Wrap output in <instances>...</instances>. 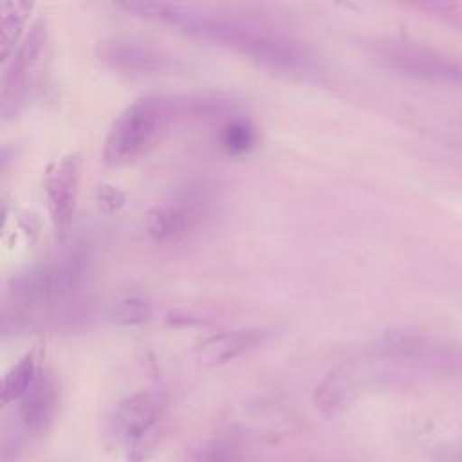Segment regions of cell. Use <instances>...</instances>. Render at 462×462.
Masks as SVG:
<instances>
[{
    "instance_id": "obj_1",
    "label": "cell",
    "mask_w": 462,
    "mask_h": 462,
    "mask_svg": "<svg viewBox=\"0 0 462 462\" xmlns=\"http://www.w3.org/2000/svg\"><path fill=\"white\" fill-rule=\"evenodd\" d=\"M117 7L170 27L199 40L231 49L269 69L296 72L305 70L309 54L287 32L251 16L204 11L171 2H123Z\"/></svg>"
},
{
    "instance_id": "obj_11",
    "label": "cell",
    "mask_w": 462,
    "mask_h": 462,
    "mask_svg": "<svg viewBox=\"0 0 462 462\" xmlns=\"http://www.w3.org/2000/svg\"><path fill=\"white\" fill-rule=\"evenodd\" d=\"M357 377L352 368L328 372L314 390V406L327 419L336 420L346 413L357 397Z\"/></svg>"
},
{
    "instance_id": "obj_2",
    "label": "cell",
    "mask_w": 462,
    "mask_h": 462,
    "mask_svg": "<svg viewBox=\"0 0 462 462\" xmlns=\"http://www.w3.org/2000/svg\"><path fill=\"white\" fill-rule=\"evenodd\" d=\"M177 112V101L161 94L143 96L130 103L106 132L103 143L105 162L125 166L139 159L161 141Z\"/></svg>"
},
{
    "instance_id": "obj_3",
    "label": "cell",
    "mask_w": 462,
    "mask_h": 462,
    "mask_svg": "<svg viewBox=\"0 0 462 462\" xmlns=\"http://www.w3.org/2000/svg\"><path fill=\"white\" fill-rule=\"evenodd\" d=\"M370 54L386 69L431 81L462 85V60L415 42L383 38L368 43Z\"/></svg>"
},
{
    "instance_id": "obj_12",
    "label": "cell",
    "mask_w": 462,
    "mask_h": 462,
    "mask_svg": "<svg viewBox=\"0 0 462 462\" xmlns=\"http://www.w3.org/2000/svg\"><path fill=\"white\" fill-rule=\"evenodd\" d=\"M267 334L269 332L260 327L226 330L206 339L199 346V356L206 365H224L258 346Z\"/></svg>"
},
{
    "instance_id": "obj_17",
    "label": "cell",
    "mask_w": 462,
    "mask_h": 462,
    "mask_svg": "<svg viewBox=\"0 0 462 462\" xmlns=\"http://www.w3.org/2000/svg\"><path fill=\"white\" fill-rule=\"evenodd\" d=\"M197 462H242L240 449L231 440H217L209 444Z\"/></svg>"
},
{
    "instance_id": "obj_13",
    "label": "cell",
    "mask_w": 462,
    "mask_h": 462,
    "mask_svg": "<svg viewBox=\"0 0 462 462\" xmlns=\"http://www.w3.org/2000/svg\"><path fill=\"white\" fill-rule=\"evenodd\" d=\"M32 2H4L2 4V60L4 63L13 56L23 40V27L32 13ZM25 36V34H23Z\"/></svg>"
},
{
    "instance_id": "obj_8",
    "label": "cell",
    "mask_w": 462,
    "mask_h": 462,
    "mask_svg": "<svg viewBox=\"0 0 462 462\" xmlns=\"http://www.w3.org/2000/svg\"><path fill=\"white\" fill-rule=\"evenodd\" d=\"M96 58L123 74H159L171 69V56L152 42L134 36H106L96 43Z\"/></svg>"
},
{
    "instance_id": "obj_5",
    "label": "cell",
    "mask_w": 462,
    "mask_h": 462,
    "mask_svg": "<svg viewBox=\"0 0 462 462\" xmlns=\"http://www.w3.org/2000/svg\"><path fill=\"white\" fill-rule=\"evenodd\" d=\"M47 45V20L45 16H38L23 40L13 52V56L4 63L2 74V119L7 121L14 114H18L23 105L27 83L34 74L36 65L42 60V54Z\"/></svg>"
},
{
    "instance_id": "obj_7",
    "label": "cell",
    "mask_w": 462,
    "mask_h": 462,
    "mask_svg": "<svg viewBox=\"0 0 462 462\" xmlns=\"http://www.w3.org/2000/svg\"><path fill=\"white\" fill-rule=\"evenodd\" d=\"M81 170V155L78 152H70L65 153L61 159L54 161L45 173L43 189L47 199L49 218L60 238H65L72 226L79 195Z\"/></svg>"
},
{
    "instance_id": "obj_19",
    "label": "cell",
    "mask_w": 462,
    "mask_h": 462,
    "mask_svg": "<svg viewBox=\"0 0 462 462\" xmlns=\"http://www.w3.org/2000/svg\"><path fill=\"white\" fill-rule=\"evenodd\" d=\"M448 457H449L453 462H462V446H460V448H455V451H451Z\"/></svg>"
},
{
    "instance_id": "obj_10",
    "label": "cell",
    "mask_w": 462,
    "mask_h": 462,
    "mask_svg": "<svg viewBox=\"0 0 462 462\" xmlns=\"http://www.w3.org/2000/svg\"><path fill=\"white\" fill-rule=\"evenodd\" d=\"M60 406V383L56 375L40 368L36 379L18 401V417L25 431L32 437H45L52 428Z\"/></svg>"
},
{
    "instance_id": "obj_4",
    "label": "cell",
    "mask_w": 462,
    "mask_h": 462,
    "mask_svg": "<svg viewBox=\"0 0 462 462\" xmlns=\"http://www.w3.org/2000/svg\"><path fill=\"white\" fill-rule=\"evenodd\" d=\"M381 350L399 361H406L435 372L462 370V346L419 327H395L381 336Z\"/></svg>"
},
{
    "instance_id": "obj_18",
    "label": "cell",
    "mask_w": 462,
    "mask_h": 462,
    "mask_svg": "<svg viewBox=\"0 0 462 462\" xmlns=\"http://www.w3.org/2000/svg\"><path fill=\"white\" fill-rule=\"evenodd\" d=\"M96 197H97V204L103 211L112 213L116 209H119L125 204V195L121 189H117L112 184H101L96 189Z\"/></svg>"
},
{
    "instance_id": "obj_6",
    "label": "cell",
    "mask_w": 462,
    "mask_h": 462,
    "mask_svg": "<svg viewBox=\"0 0 462 462\" xmlns=\"http://www.w3.org/2000/svg\"><path fill=\"white\" fill-rule=\"evenodd\" d=\"M209 209L206 188L191 186L170 202L157 204L144 217L146 235L159 244L175 242L195 229Z\"/></svg>"
},
{
    "instance_id": "obj_15",
    "label": "cell",
    "mask_w": 462,
    "mask_h": 462,
    "mask_svg": "<svg viewBox=\"0 0 462 462\" xmlns=\"http://www.w3.org/2000/svg\"><path fill=\"white\" fill-rule=\"evenodd\" d=\"M152 314H153L152 305L146 300L139 296H125L112 303L108 310V319L116 325L134 327V325H143L150 321Z\"/></svg>"
},
{
    "instance_id": "obj_9",
    "label": "cell",
    "mask_w": 462,
    "mask_h": 462,
    "mask_svg": "<svg viewBox=\"0 0 462 462\" xmlns=\"http://www.w3.org/2000/svg\"><path fill=\"white\" fill-rule=\"evenodd\" d=\"M166 401L159 392L141 390L125 397L114 411V430L128 448L155 435Z\"/></svg>"
},
{
    "instance_id": "obj_16",
    "label": "cell",
    "mask_w": 462,
    "mask_h": 462,
    "mask_svg": "<svg viewBox=\"0 0 462 462\" xmlns=\"http://www.w3.org/2000/svg\"><path fill=\"white\" fill-rule=\"evenodd\" d=\"M254 143V128L245 119H233L222 130V144L229 152H245Z\"/></svg>"
},
{
    "instance_id": "obj_14",
    "label": "cell",
    "mask_w": 462,
    "mask_h": 462,
    "mask_svg": "<svg viewBox=\"0 0 462 462\" xmlns=\"http://www.w3.org/2000/svg\"><path fill=\"white\" fill-rule=\"evenodd\" d=\"M40 368L34 350L25 352L4 375L2 379V406L20 401L36 379Z\"/></svg>"
}]
</instances>
